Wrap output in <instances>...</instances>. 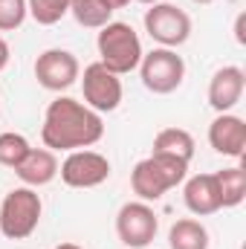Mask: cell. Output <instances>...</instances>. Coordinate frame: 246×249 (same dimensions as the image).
Segmentation results:
<instances>
[{"label":"cell","instance_id":"1","mask_svg":"<svg viewBox=\"0 0 246 249\" xmlns=\"http://www.w3.org/2000/svg\"><path fill=\"white\" fill-rule=\"evenodd\" d=\"M105 136V119L102 113L90 110L84 102L58 96L50 102L44 124H41V139L44 148L50 151H81L96 145Z\"/></svg>","mask_w":246,"mask_h":249},{"label":"cell","instance_id":"2","mask_svg":"<svg viewBox=\"0 0 246 249\" xmlns=\"http://www.w3.org/2000/svg\"><path fill=\"white\" fill-rule=\"evenodd\" d=\"M188 177V162L168 157V154H151L139 160L130 171V188L142 203L159 200L165 191L177 188Z\"/></svg>","mask_w":246,"mask_h":249},{"label":"cell","instance_id":"3","mask_svg":"<svg viewBox=\"0 0 246 249\" xmlns=\"http://www.w3.org/2000/svg\"><path fill=\"white\" fill-rule=\"evenodd\" d=\"M96 50H99V61L116 75L133 72L142 61V55H145L136 29L130 23H124V20H110L107 26L99 29Z\"/></svg>","mask_w":246,"mask_h":249},{"label":"cell","instance_id":"4","mask_svg":"<svg viewBox=\"0 0 246 249\" xmlns=\"http://www.w3.org/2000/svg\"><path fill=\"white\" fill-rule=\"evenodd\" d=\"M41 212H44V203H41L35 188L29 186L12 188L0 203V232H3V238H9V241L29 238L41 223Z\"/></svg>","mask_w":246,"mask_h":249},{"label":"cell","instance_id":"5","mask_svg":"<svg viewBox=\"0 0 246 249\" xmlns=\"http://www.w3.org/2000/svg\"><path fill=\"white\" fill-rule=\"evenodd\" d=\"M136 70H139V75H142L145 90H151L154 96H168V93H174L185 78L183 55H177V50H168V47H157V50L145 53Z\"/></svg>","mask_w":246,"mask_h":249},{"label":"cell","instance_id":"6","mask_svg":"<svg viewBox=\"0 0 246 249\" xmlns=\"http://www.w3.org/2000/svg\"><path fill=\"white\" fill-rule=\"evenodd\" d=\"M145 32L159 47L177 50L191 38V18H188L185 9L159 0L154 6H148V12H145Z\"/></svg>","mask_w":246,"mask_h":249},{"label":"cell","instance_id":"7","mask_svg":"<svg viewBox=\"0 0 246 249\" xmlns=\"http://www.w3.org/2000/svg\"><path fill=\"white\" fill-rule=\"evenodd\" d=\"M81 78V93H84V105L96 113H113L122 105V78L116 72H110L102 61H93L84 67Z\"/></svg>","mask_w":246,"mask_h":249},{"label":"cell","instance_id":"8","mask_svg":"<svg viewBox=\"0 0 246 249\" xmlns=\"http://www.w3.org/2000/svg\"><path fill=\"white\" fill-rule=\"evenodd\" d=\"M157 229H159V217L142 200L124 203L119 209V214H116V235L127 249L151 247V241L157 238Z\"/></svg>","mask_w":246,"mask_h":249},{"label":"cell","instance_id":"9","mask_svg":"<svg viewBox=\"0 0 246 249\" xmlns=\"http://www.w3.org/2000/svg\"><path fill=\"white\" fill-rule=\"evenodd\" d=\"M58 174L70 188H96L110 177V160L99 151H70L58 165Z\"/></svg>","mask_w":246,"mask_h":249},{"label":"cell","instance_id":"10","mask_svg":"<svg viewBox=\"0 0 246 249\" xmlns=\"http://www.w3.org/2000/svg\"><path fill=\"white\" fill-rule=\"evenodd\" d=\"M81 75V64L70 50H47L38 55L35 61V78L44 90L61 93L67 87H72Z\"/></svg>","mask_w":246,"mask_h":249},{"label":"cell","instance_id":"11","mask_svg":"<svg viewBox=\"0 0 246 249\" xmlns=\"http://www.w3.org/2000/svg\"><path fill=\"white\" fill-rule=\"evenodd\" d=\"M209 145L232 160H244L246 154V122L235 113H217L209 124Z\"/></svg>","mask_w":246,"mask_h":249},{"label":"cell","instance_id":"12","mask_svg":"<svg viewBox=\"0 0 246 249\" xmlns=\"http://www.w3.org/2000/svg\"><path fill=\"white\" fill-rule=\"evenodd\" d=\"M246 90V72L241 67L229 64V67H220L211 81H209V105L217 110V113H229L241 99H244Z\"/></svg>","mask_w":246,"mask_h":249},{"label":"cell","instance_id":"13","mask_svg":"<svg viewBox=\"0 0 246 249\" xmlns=\"http://www.w3.org/2000/svg\"><path fill=\"white\" fill-rule=\"evenodd\" d=\"M183 203L194 217H209L214 212H220V191H217V180L214 174H194L183 180Z\"/></svg>","mask_w":246,"mask_h":249},{"label":"cell","instance_id":"14","mask_svg":"<svg viewBox=\"0 0 246 249\" xmlns=\"http://www.w3.org/2000/svg\"><path fill=\"white\" fill-rule=\"evenodd\" d=\"M58 165L61 162H58L55 151H50V148H32L26 154V160L15 168V174H18V180L23 186L41 188V186H50L58 177Z\"/></svg>","mask_w":246,"mask_h":249},{"label":"cell","instance_id":"15","mask_svg":"<svg viewBox=\"0 0 246 249\" xmlns=\"http://www.w3.org/2000/svg\"><path fill=\"white\" fill-rule=\"evenodd\" d=\"M194 136L183 130V127H162L157 136H154V151L151 154H168V157H177L183 162H191L194 157Z\"/></svg>","mask_w":246,"mask_h":249},{"label":"cell","instance_id":"16","mask_svg":"<svg viewBox=\"0 0 246 249\" xmlns=\"http://www.w3.org/2000/svg\"><path fill=\"white\" fill-rule=\"evenodd\" d=\"M209 229L194 220V217H183L168 229V247L171 249H209Z\"/></svg>","mask_w":246,"mask_h":249},{"label":"cell","instance_id":"17","mask_svg":"<svg viewBox=\"0 0 246 249\" xmlns=\"http://www.w3.org/2000/svg\"><path fill=\"white\" fill-rule=\"evenodd\" d=\"M217 191H220V206L223 209H235L241 206L246 197V171L244 165H232V168H220L214 171Z\"/></svg>","mask_w":246,"mask_h":249},{"label":"cell","instance_id":"18","mask_svg":"<svg viewBox=\"0 0 246 249\" xmlns=\"http://www.w3.org/2000/svg\"><path fill=\"white\" fill-rule=\"evenodd\" d=\"M70 15L84 29H102V26H107L113 20V9L105 0H72Z\"/></svg>","mask_w":246,"mask_h":249},{"label":"cell","instance_id":"19","mask_svg":"<svg viewBox=\"0 0 246 249\" xmlns=\"http://www.w3.org/2000/svg\"><path fill=\"white\" fill-rule=\"evenodd\" d=\"M29 151H32V145H29V139L23 133H15V130L0 133V165L3 168H12L15 171L26 160Z\"/></svg>","mask_w":246,"mask_h":249},{"label":"cell","instance_id":"20","mask_svg":"<svg viewBox=\"0 0 246 249\" xmlns=\"http://www.w3.org/2000/svg\"><path fill=\"white\" fill-rule=\"evenodd\" d=\"M72 0H26V12L41 26H55L64 15H70Z\"/></svg>","mask_w":246,"mask_h":249},{"label":"cell","instance_id":"21","mask_svg":"<svg viewBox=\"0 0 246 249\" xmlns=\"http://www.w3.org/2000/svg\"><path fill=\"white\" fill-rule=\"evenodd\" d=\"M26 15V0H0V32L20 29Z\"/></svg>","mask_w":246,"mask_h":249},{"label":"cell","instance_id":"22","mask_svg":"<svg viewBox=\"0 0 246 249\" xmlns=\"http://www.w3.org/2000/svg\"><path fill=\"white\" fill-rule=\"evenodd\" d=\"M9 58H12V53H9V44H6V38H0V72L9 67Z\"/></svg>","mask_w":246,"mask_h":249},{"label":"cell","instance_id":"23","mask_svg":"<svg viewBox=\"0 0 246 249\" xmlns=\"http://www.w3.org/2000/svg\"><path fill=\"white\" fill-rule=\"evenodd\" d=\"M235 38H238V44H244V15L238 18V26H235Z\"/></svg>","mask_w":246,"mask_h":249},{"label":"cell","instance_id":"24","mask_svg":"<svg viewBox=\"0 0 246 249\" xmlns=\"http://www.w3.org/2000/svg\"><path fill=\"white\" fill-rule=\"evenodd\" d=\"M105 3H107V6H110L113 12H116V9H124V6H127L130 0H105Z\"/></svg>","mask_w":246,"mask_h":249},{"label":"cell","instance_id":"25","mask_svg":"<svg viewBox=\"0 0 246 249\" xmlns=\"http://www.w3.org/2000/svg\"><path fill=\"white\" fill-rule=\"evenodd\" d=\"M55 249H84V247H78V244H58Z\"/></svg>","mask_w":246,"mask_h":249},{"label":"cell","instance_id":"26","mask_svg":"<svg viewBox=\"0 0 246 249\" xmlns=\"http://www.w3.org/2000/svg\"><path fill=\"white\" fill-rule=\"evenodd\" d=\"M136 3H145V6H154V3H159V0H136Z\"/></svg>","mask_w":246,"mask_h":249},{"label":"cell","instance_id":"27","mask_svg":"<svg viewBox=\"0 0 246 249\" xmlns=\"http://www.w3.org/2000/svg\"><path fill=\"white\" fill-rule=\"evenodd\" d=\"M194 3H200V6H203V3H214V0H194Z\"/></svg>","mask_w":246,"mask_h":249}]
</instances>
